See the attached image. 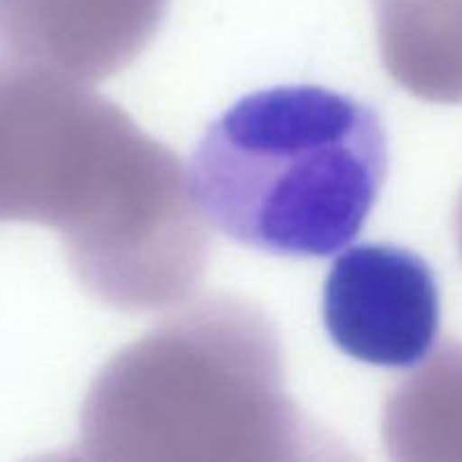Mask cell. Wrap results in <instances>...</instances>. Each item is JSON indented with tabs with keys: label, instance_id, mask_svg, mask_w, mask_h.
<instances>
[{
	"label": "cell",
	"instance_id": "1",
	"mask_svg": "<svg viewBox=\"0 0 462 462\" xmlns=\"http://www.w3.org/2000/svg\"><path fill=\"white\" fill-rule=\"evenodd\" d=\"M388 135L370 104L275 86L208 125L188 170L203 219L242 246L328 257L361 233L388 174Z\"/></svg>",
	"mask_w": 462,
	"mask_h": 462
},
{
	"label": "cell",
	"instance_id": "2",
	"mask_svg": "<svg viewBox=\"0 0 462 462\" xmlns=\"http://www.w3.org/2000/svg\"><path fill=\"white\" fill-rule=\"evenodd\" d=\"M319 445L287 397L273 328L255 307L208 298L106 365L81 418L90 458H296Z\"/></svg>",
	"mask_w": 462,
	"mask_h": 462
},
{
	"label": "cell",
	"instance_id": "3",
	"mask_svg": "<svg viewBox=\"0 0 462 462\" xmlns=\"http://www.w3.org/2000/svg\"><path fill=\"white\" fill-rule=\"evenodd\" d=\"M440 289L424 257L395 244L343 248L323 289V323L343 355L409 370L440 334Z\"/></svg>",
	"mask_w": 462,
	"mask_h": 462
},
{
	"label": "cell",
	"instance_id": "4",
	"mask_svg": "<svg viewBox=\"0 0 462 462\" xmlns=\"http://www.w3.org/2000/svg\"><path fill=\"white\" fill-rule=\"evenodd\" d=\"M57 75L93 81L129 66L149 45L170 0H14Z\"/></svg>",
	"mask_w": 462,
	"mask_h": 462
}]
</instances>
